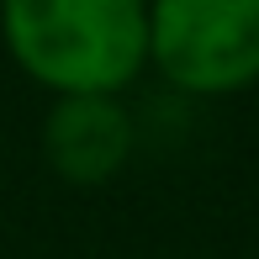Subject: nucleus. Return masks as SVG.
Masks as SVG:
<instances>
[{
	"mask_svg": "<svg viewBox=\"0 0 259 259\" xmlns=\"http://www.w3.org/2000/svg\"><path fill=\"white\" fill-rule=\"evenodd\" d=\"M37 143L53 175H64L69 185H101L127 169L138 127L122 96H58L42 116Z\"/></svg>",
	"mask_w": 259,
	"mask_h": 259,
	"instance_id": "3",
	"label": "nucleus"
},
{
	"mask_svg": "<svg viewBox=\"0 0 259 259\" xmlns=\"http://www.w3.org/2000/svg\"><path fill=\"white\" fill-rule=\"evenodd\" d=\"M11 64L48 96H127L148 69V0H0Z\"/></svg>",
	"mask_w": 259,
	"mask_h": 259,
	"instance_id": "1",
	"label": "nucleus"
},
{
	"mask_svg": "<svg viewBox=\"0 0 259 259\" xmlns=\"http://www.w3.org/2000/svg\"><path fill=\"white\" fill-rule=\"evenodd\" d=\"M148 69L196 101L259 85V0H148Z\"/></svg>",
	"mask_w": 259,
	"mask_h": 259,
	"instance_id": "2",
	"label": "nucleus"
}]
</instances>
